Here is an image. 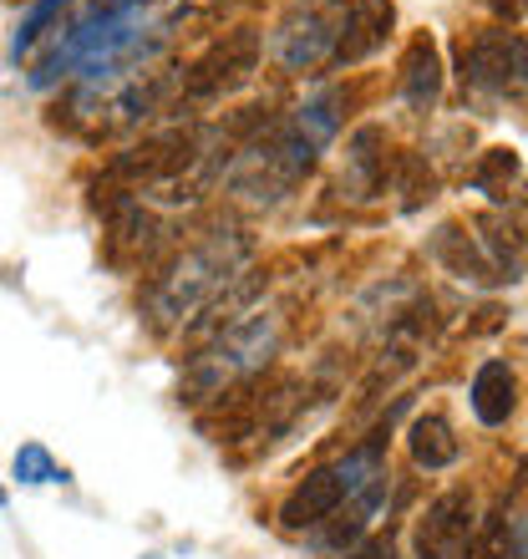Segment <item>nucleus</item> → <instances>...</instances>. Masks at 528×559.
I'll use <instances>...</instances> for the list:
<instances>
[{
  "instance_id": "f257e3e1",
  "label": "nucleus",
  "mask_w": 528,
  "mask_h": 559,
  "mask_svg": "<svg viewBox=\"0 0 528 559\" xmlns=\"http://www.w3.org/2000/svg\"><path fill=\"white\" fill-rule=\"evenodd\" d=\"M250 250L254 245L239 235V229H208V235H199L189 250H178L173 260L143 285L147 325H153L158 336L178 331V325H189L193 310H204L229 280L244 275Z\"/></svg>"
},
{
  "instance_id": "2eb2a0df",
  "label": "nucleus",
  "mask_w": 528,
  "mask_h": 559,
  "mask_svg": "<svg viewBox=\"0 0 528 559\" xmlns=\"http://www.w3.org/2000/svg\"><path fill=\"white\" fill-rule=\"evenodd\" d=\"M518 174H524V158H518L514 147H488L483 158H478V168H472V189L488 193L493 204H503L508 189L518 183Z\"/></svg>"
},
{
  "instance_id": "f03ea898",
  "label": "nucleus",
  "mask_w": 528,
  "mask_h": 559,
  "mask_svg": "<svg viewBox=\"0 0 528 559\" xmlns=\"http://www.w3.org/2000/svg\"><path fill=\"white\" fill-rule=\"evenodd\" d=\"M275 352H279V316H269V310L224 325V331H214V341H208L204 352L189 361L183 382H178V402H189V407L219 402L239 382L260 377Z\"/></svg>"
},
{
  "instance_id": "39448f33",
  "label": "nucleus",
  "mask_w": 528,
  "mask_h": 559,
  "mask_svg": "<svg viewBox=\"0 0 528 559\" xmlns=\"http://www.w3.org/2000/svg\"><path fill=\"white\" fill-rule=\"evenodd\" d=\"M340 15H346V0H300L275 31V61L285 72H310V67L331 61Z\"/></svg>"
},
{
  "instance_id": "20e7f679",
  "label": "nucleus",
  "mask_w": 528,
  "mask_h": 559,
  "mask_svg": "<svg viewBox=\"0 0 528 559\" xmlns=\"http://www.w3.org/2000/svg\"><path fill=\"white\" fill-rule=\"evenodd\" d=\"M260 72V31L254 26H235L229 36L208 46L204 57L183 72V103H214V97H229L244 82H254Z\"/></svg>"
},
{
  "instance_id": "a211bd4d",
  "label": "nucleus",
  "mask_w": 528,
  "mask_h": 559,
  "mask_svg": "<svg viewBox=\"0 0 528 559\" xmlns=\"http://www.w3.org/2000/svg\"><path fill=\"white\" fill-rule=\"evenodd\" d=\"M346 559H396V539H392V530H386V534H371L367 545H356Z\"/></svg>"
},
{
  "instance_id": "dca6fc26",
  "label": "nucleus",
  "mask_w": 528,
  "mask_h": 559,
  "mask_svg": "<svg viewBox=\"0 0 528 559\" xmlns=\"http://www.w3.org/2000/svg\"><path fill=\"white\" fill-rule=\"evenodd\" d=\"M15 484H26V488H36V484H61L67 478V468H57V457L46 453L41 442H21L15 448Z\"/></svg>"
},
{
  "instance_id": "ddd939ff",
  "label": "nucleus",
  "mask_w": 528,
  "mask_h": 559,
  "mask_svg": "<svg viewBox=\"0 0 528 559\" xmlns=\"http://www.w3.org/2000/svg\"><path fill=\"white\" fill-rule=\"evenodd\" d=\"M386 133L382 128H361L346 147V168H351V189H361V199L386 189Z\"/></svg>"
},
{
  "instance_id": "aec40b11",
  "label": "nucleus",
  "mask_w": 528,
  "mask_h": 559,
  "mask_svg": "<svg viewBox=\"0 0 528 559\" xmlns=\"http://www.w3.org/2000/svg\"><path fill=\"white\" fill-rule=\"evenodd\" d=\"M5 503H11V493H5V488H0V509H5Z\"/></svg>"
},
{
  "instance_id": "6ab92c4d",
  "label": "nucleus",
  "mask_w": 528,
  "mask_h": 559,
  "mask_svg": "<svg viewBox=\"0 0 528 559\" xmlns=\"http://www.w3.org/2000/svg\"><path fill=\"white\" fill-rule=\"evenodd\" d=\"M488 11H499V15H524L528 11V0H483Z\"/></svg>"
},
{
  "instance_id": "9d476101",
  "label": "nucleus",
  "mask_w": 528,
  "mask_h": 559,
  "mask_svg": "<svg viewBox=\"0 0 528 559\" xmlns=\"http://www.w3.org/2000/svg\"><path fill=\"white\" fill-rule=\"evenodd\" d=\"M396 87H401L407 107H417V112H427V107L437 103L442 57H437V41H432V36H411L407 41V57H401V76H396Z\"/></svg>"
},
{
  "instance_id": "7ed1b4c3",
  "label": "nucleus",
  "mask_w": 528,
  "mask_h": 559,
  "mask_svg": "<svg viewBox=\"0 0 528 559\" xmlns=\"http://www.w3.org/2000/svg\"><path fill=\"white\" fill-rule=\"evenodd\" d=\"M463 87L483 97H524L528 92V41L518 31H478L457 46Z\"/></svg>"
},
{
  "instance_id": "4468645a",
  "label": "nucleus",
  "mask_w": 528,
  "mask_h": 559,
  "mask_svg": "<svg viewBox=\"0 0 528 559\" xmlns=\"http://www.w3.org/2000/svg\"><path fill=\"white\" fill-rule=\"evenodd\" d=\"M468 559H528L524 545V524L514 514H488L468 539Z\"/></svg>"
},
{
  "instance_id": "1a4fd4ad",
  "label": "nucleus",
  "mask_w": 528,
  "mask_h": 559,
  "mask_svg": "<svg viewBox=\"0 0 528 559\" xmlns=\"http://www.w3.org/2000/svg\"><path fill=\"white\" fill-rule=\"evenodd\" d=\"M432 260H437L447 275L468 280V285H503V275L493 270V260L483 254V245L463 229V224H442L432 235Z\"/></svg>"
},
{
  "instance_id": "0eeeda50",
  "label": "nucleus",
  "mask_w": 528,
  "mask_h": 559,
  "mask_svg": "<svg viewBox=\"0 0 528 559\" xmlns=\"http://www.w3.org/2000/svg\"><path fill=\"white\" fill-rule=\"evenodd\" d=\"M392 21H396L392 0H346V15H340V36H336V51H331V67H356V61H367L376 46H386Z\"/></svg>"
},
{
  "instance_id": "f3484780",
  "label": "nucleus",
  "mask_w": 528,
  "mask_h": 559,
  "mask_svg": "<svg viewBox=\"0 0 528 559\" xmlns=\"http://www.w3.org/2000/svg\"><path fill=\"white\" fill-rule=\"evenodd\" d=\"M396 168H401V209H407V214H417V209L437 193V178H432V168H427L422 153H401V163H396Z\"/></svg>"
},
{
  "instance_id": "9b49d317",
  "label": "nucleus",
  "mask_w": 528,
  "mask_h": 559,
  "mask_svg": "<svg viewBox=\"0 0 528 559\" xmlns=\"http://www.w3.org/2000/svg\"><path fill=\"white\" fill-rule=\"evenodd\" d=\"M468 397H472L478 423H483V427H503L508 417H514V407H518L514 367H508V361H483V367H478V377H472Z\"/></svg>"
},
{
  "instance_id": "6e6552de",
  "label": "nucleus",
  "mask_w": 528,
  "mask_h": 559,
  "mask_svg": "<svg viewBox=\"0 0 528 559\" xmlns=\"http://www.w3.org/2000/svg\"><path fill=\"white\" fill-rule=\"evenodd\" d=\"M478 245L493 260V270L503 275V285H514L528 270V219L518 209H493L478 219Z\"/></svg>"
},
{
  "instance_id": "f8f14e48",
  "label": "nucleus",
  "mask_w": 528,
  "mask_h": 559,
  "mask_svg": "<svg viewBox=\"0 0 528 559\" xmlns=\"http://www.w3.org/2000/svg\"><path fill=\"white\" fill-rule=\"evenodd\" d=\"M407 448H411V463H417V468H427V473H437V468H447V463H457V438H453V427H447V417H442V413L411 417Z\"/></svg>"
},
{
  "instance_id": "423d86ee",
  "label": "nucleus",
  "mask_w": 528,
  "mask_h": 559,
  "mask_svg": "<svg viewBox=\"0 0 528 559\" xmlns=\"http://www.w3.org/2000/svg\"><path fill=\"white\" fill-rule=\"evenodd\" d=\"M472 539V493L468 488H447L427 503L422 524H417V559H468Z\"/></svg>"
}]
</instances>
